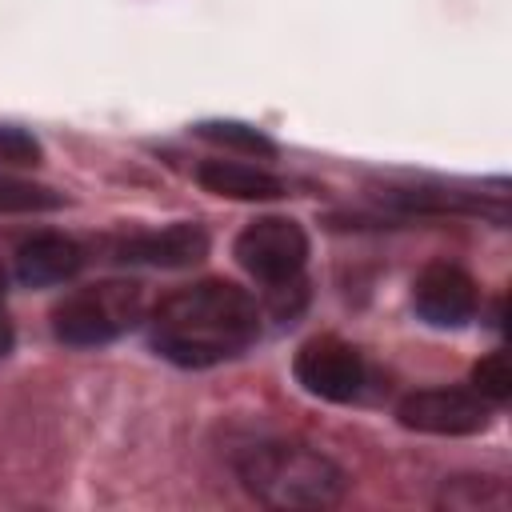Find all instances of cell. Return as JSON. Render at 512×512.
Segmentation results:
<instances>
[{
	"instance_id": "cell-1",
	"label": "cell",
	"mask_w": 512,
	"mask_h": 512,
	"mask_svg": "<svg viewBox=\"0 0 512 512\" xmlns=\"http://www.w3.org/2000/svg\"><path fill=\"white\" fill-rule=\"evenodd\" d=\"M152 348L180 368H212L260 336L256 300L232 280H200L168 292L152 312Z\"/></svg>"
},
{
	"instance_id": "cell-2",
	"label": "cell",
	"mask_w": 512,
	"mask_h": 512,
	"mask_svg": "<svg viewBox=\"0 0 512 512\" xmlns=\"http://www.w3.org/2000/svg\"><path fill=\"white\" fill-rule=\"evenodd\" d=\"M240 484L264 508H332L348 492V476L324 452L296 444V440H260L236 456Z\"/></svg>"
},
{
	"instance_id": "cell-3",
	"label": "cell",
	"mask_w": 512,
	"mask_h": 512,
	"mask_svg": "<svg viewBox=\"0 0 512 512\" xmlns=\"http://www.w3.org/2000/svg\"><path fill=\"white\" fill-rule=\"evenodd\" d=\"M140 312H144L140 284L100 280V284L68 292L52 308V332L56 340L72 348H96V344H112L116 336H124L140 320Z\"/></svg>"
},
{
	"instance_id": "cell-4",
	"label": "cell",
	"mask_w": 512,
	"mask_h": 512,
	"mask_svg": "<svg viewBox=\"0 0 512 512\" xmlns=\"http://www.w3.org/2000/svg\"><path fill=\"white\" fill-rule=\"evenodd\" d=\"M236 264L264 284H292L308 264V232L288 216H260L232 244Z\"/></svg>"
},
{
	"instance_id": "cell-5",
	"label": "cell",
	"mask_w": 512,
	"mask_h": 512,
	"mask_svg": "<svg viewBox=\"0 0 512 512\" xmlns=\"http://www.w3.org/2000/svg\"><path fill=\"white\" fill-rule=\"evenodd\" d=\"M396 420L424 436H476L492 424V404L472 388H416L396 404Z\"/></svg>"
},
{
	"instance_id": "cell-6",
	"label": "cell",
	"mask_w": 512,
	"mask_h": 512,
	"mask_svg": "<svg viewBox=\"0 0 512 512\" xmlns=\"http://www.w3.org/2000/svg\"><path fill=\"white\" fill-rule=\"evenodd\" d=\"M292 376L308 396H320L328 404H348L364 388V356L340 336H316L300 344L292 360Z\"/></svg>"
},
{
	"instance_id": "cell-7",
	"label": "cell",
	"mask_w": 512,
	"mask_h": 512,
	"mask_svg": "<svg viewBox=\"0 0 512 512\" xmlns=\"http://www.w3.org/2000/svg\"><path fill=\"white\" fill-rule=\"evenodd\" d=\"M476 304H480V292H476V280L452 264V260H432L416 284H412V308L424 324L432 328H460L476 316Z\"/></svg>"
},
{
	"instance_id": "cell-8",
	"label": "cell",
	"mask_w": 512,
	"mask_h": 512,
	"mask_svg": "<svg viewBox=\"0 0 512 512\" xmlns=\"http://www.w3.org/2000/svg\"><path fill=\"white\" fill-rule=\"evenodd\" d=\"M116 260L124 264H148V268H192L208 256V232L200 224L176 220L156 232H136L116 240Z\"/></svg>"
},
{
	"instance_id": "cell-9",
	"label": "cell",
	"mask_w": 512,
	"mask_h": 512,
	"mask_svg": "<svg viewBox=\"0 0 512 512\" xmlns=\"http://www.w3.org/2000/svg\"><path fill=\"white\" fill-rule=\"evenodd\" d=\"M80 264H84V252L64 232H36L16 248V276L28 288L64 284L80 272Z\"/></svg>"
},
{
	"instance_id": "cell-10",
	"label": "cell",
	"mask_w": 512,
	"mask_h": 512,
	"mask_svg": "<svg viewBox=\"0 0 512 512\" xmlns=\"http://www.w3.org/2000/svg\"><path fill=\"white\" fill-rule=\"evenodd\" d=\"M196 184L224 200H276L284 196V180L268 168L244 164V160H200Z\"/></svg>"
},
{
	"instance_id": "cell-11",
	"label": "cell",
	"mask_w": 512,
	"mask_h": 512,
	"mask_svg": "<svg viewBox=\"0 0 512 512\" xmlns=\"http://www.w3.org/2000/svg\"><path fill=\"white\" fill-rule=\"evenodd\" d=\"M64 204V196L48 184L36 180H20L12 172H0V212L8 216H28V212H56Z\"/></svg>"
},
{
	"instance_id": "cell-12",
	"label": "cell",
	"mask_w": 512,
	"mask_h": 512,
	"mask_svg": "<svg viewBox=\"0 0 512 512\" xmlns=\"http://www.w3.org/2000/svg\"><path fill=\"white\" fill-rule=\"evenodd\" d=\"M196 136H204V140H212L220 148L244 152V156H272L276 152V144L260 128L240 124V120H204V124H196Z\"/></svg>"
},
{
	"instance_id": "cell-13",
	"label": "cell",
	"mask_w": 512,
	"mask_h": 512,
	"mask_svg": "<svg viewBox=\"0 0 512 512\" xmlns=\"http://www.w3.org/2000/svg\"><path fill=\"white\" fill-rule=\"evenodd\" d=\"M472 392H480L492 408L512 396V368L504 352H488L484 360L472 364Z\"/></svg>"
},
{
	"instance_id": "cell-14",
	"label": "cell",
	"mask_w": 512,
	"mask_h": 512,
	"mask_svg": "<svg viewBox=\"0 0 512 512\" xmlns=\"http://www.w3.org/2000/svg\"><path fill=\"white\" fill-rule=\"evenodd\" d=\"M40 156H44V148H40V140L28 128L0 124V160L20 164V168H32V164H40Z\"/></svg>"
},
{
	"instance_id": "cell-15",
	"label": "cell",
	"mask_w": 512,
	"mask_h": 512,
	"mask_svg": "<svg viewBox=\"0 0 512 512\" xmlns=\"http://www.w3.org/2000/svg\"><path fill=\"white\" fill-rule=\"evenodd\" d=\"M12 352V324H8V316L0 312V360Z\"/></svg>"
}]
</instances>
